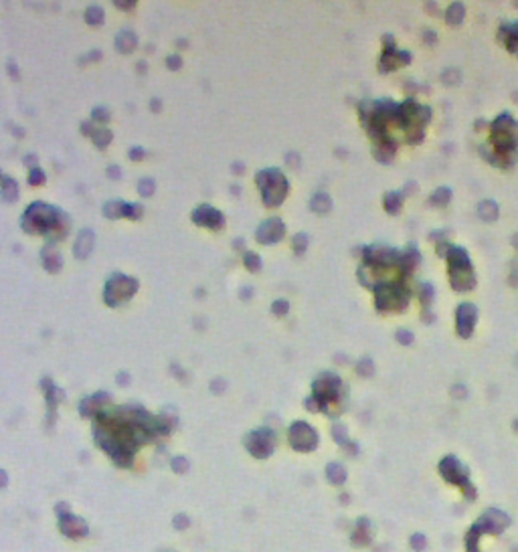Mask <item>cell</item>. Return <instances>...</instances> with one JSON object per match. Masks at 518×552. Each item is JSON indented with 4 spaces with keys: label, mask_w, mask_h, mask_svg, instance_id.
Returning <instances> with one entry per match:
<instances>
[{
    "label": "cell",
    "mask_w": 518,
    "mask_h": 552,
    "mask_svg": "<svg viewBox=\"0 0 518 552\" xmlns=\"http://www.w3.org/2000/svg\"><path fill=\"white\" fill-rule=\"evenodd\" d=\"M110 174H112V176H116V178H118V176H120V172H118V168H110Z\"/></svg>",
    "instance_id": "681fc988"
},
{
    "label": "cell",
    "mask_w": 518,
    "mask_h": 552,
    "mask_svg": "<svg viewBox=\"0 0 518 552\" xmlns=\"http://www.w3.org/2000/svg\"><path fill=\"white\" fill-rule=\"evenodd\" d=\"M91 138H93V142H95L97 148H105L107 144L112 142V131H110V129H95Z\"/></svg>",
    "instance_id": "d4e9b609"
},
{
    "label": "cell",
    "mask_w": 518,
    "mask_h": 552,
    "mask_svg": "<svg viewBox=\"0 0 518 552\" xmlns=\"http://www.w3.org/2000/svg\"><path fill=\"white\" fill-rule=\"evenodd\" d=\"M397 338H399V340H403V342H405V340H407V342H411V340H413V336L409 334V332H403V330L397 334Z\"/></svg>",
    "instance_id": "7bdbcfd3"
},
{
    "label": "cell",
    "mask_w": 518,
    "mask_h": 552,
    "mask_svg": "<svg viewBox=\"0 0 518 552\" xmlns=\"http://www.w3.org/2000/svg\"><path fill=\"white\" fill-rule=\"evenodd\" d=\"M257 186L261 188V194H263V203L267 207H277L279 203L284 201V196L288 192V180L286 176L275 170V168H269V170H261L257 174Z\"/></svg>",
    "instance_id": "7a4b0ae2"
},
{
    "label": "cell",
    "mask_w": 518,
    "mask_h": 552,
    "mask_svg": "<svg viewBox=\"0 0 518 552\" xmlns=\"http://www.w3.org/2000/svg\"><path fill=\"white\" fill-rule=\"evenodd\" d=\"M59 526H61V532L69 538H81L87 534V524H85V520H81L79 516H73V514H61Z\"/></svg>",
    "instance_id": "4fadbf2b"
},
{
    "label": "cell",
    "mask_w": 518,
    "mask_h": 552,
    "mask_svg": "<svg viewBox=\"0 0 518 552\" xmlns=\"http://www.w3.org/2000/svg\"><path fill=\"white\" fill-rule=\"evenodd\" d=\"M439 471H441V475H443L447 481L460 485V488L470 496L472 485H470V479H468V471H466V467L462 466V463H460L456 457H445V459L441 461V466H439Z\"/></svg>",
    "instance_id": "ba28073f"
},
{
    "label": "cell",
    "mask_w": 518,
    "mask_h": 552,
    "mask_svg": "<svg viewBox=\"0 0 518 552\" xmlns=\"http://www.w3.org/2000/svg\"><path fill=\"white\" fill-rule=\"evenodd\" d=\"M69 220L61 211H57L55 207L43 205V203H35L27 209L25 216H23V229L29 233H47V235H55L59 231V235L63 237L67 231Z\"/></svg>",
    "instance_id": "6da1fadb"
},
{
    "label": "cell",
    "mask_w": 518,
    "mask_h": 552,
    "mask_svg": "<svg viewBox=\"0 0 518 552\" xmlns=\"http://www.w3.org/2000/svg\"><path fill=\"white\" fill-rule=\"evenodd\" d=\"M492 140L500 150H512L518 144V124L510 116H500L492 126Z\"/></svg>",
    "instance_id": "5b68a950"
},
{
    "label": "cell",
    "mask_w": 518,
    "mask_h": 552,
    "mask_svg": "<svg viewBox=\"0 0 518 552\" xmlns=\"http://www.w3.org/2000/svg\"><path fill=\"white\" fill-rule=\"evenodd\" d=\"M399 203H401V201H399V194H388V196H387V209H388V211L395 212V211L399 209Z\"/></svg>",
    "instance_id": "d590c367"
},
{
    "label": "cell",
    "mask_w": 518,
    "mask_h": 552,
    "mask_svg": "<svg viewBox=\"0 0 518 552\" xmlns=\"http://www.w3.org/2000/svg\"><path fill=\"white\" fill-rule=\"evenodd\" d=\"M328 479L332 483H344V479H346V471H344L342 466H338V463H330L328 466Z\"/></svg>",
    "instance_id": "44dd1931"
},
{
    "label": "cell",
    "mask_w": 518,
    "mask_h": 552,
    "mask_svg": "<svg viewBox=\"0 0 518 552\" xmlns=\"http://www.w3.org/2000/svg\"><path fill=\"white\" fill-rule=\"evenodd\" d=\"M476 305H472V303H462L460 307H458V332L464 336V338H468L470 334H472V330H474V324H476Z\"/></svg>",
    "instance_id": "9a60e30c"
},
{
    "label": "cell",
    "mask_w": 518,
    "mask_h": 552,
    "mask_svg": "<svg viewBox=\"0 0 518 552\" xmlns=\"http://www.w3.org/2000/svg\"><path fill=\"white\" fill-rule=\"evenodd\" d=\"M154 188H156V184H154V180H150V178H144V180L138 184V192H140L142 196L154 194Z\"/></svg>",
    "instance_id": "f546056e"
},
{
    "label": "cell",
    "mask_w": 518,
    "mask_h": 552,
    "mask_svg": "<svg viewBox=\"0 0 518 552\" xmlns=\"http://www.w3.org/2000/svg\"><path fill=\"white\" fill-rule=\"evenodd\" d=\"M508 516L506 514H502V512H498V510H490V512H486L484 516H482V520L478 522V524H474V528L478 530V532L482 534V532H492V534H496V532H500V530H504L506 526H508Z\"/></svg>",
    "instance_id": "7c38bea8"
},
{
    "label": "cell",
    "mask_w": 518,
    "mask_h": 552,
    "mask_svg": "<svg viewBox=\"0 0 518 552\" xmlns=\"http://www.w3.org/2000/svg\"><path fill=\"white\" fill-rule=\"evenodd\" d=\"M16 196H18V186H16V182H14L12 178L4 180V184H2V198H4V201H16Z\"/></svg>",
    "instance_id": "cb8c5ba5"
},
{
    "label": "cell",
    "mask_w": 518,
    "mask_h": 552,
    "mask_svg": "<svg viewBox=\"0 0 518 552\" xmlns=\"http://www.w3.org/2000/svg\"><path fill=\"white\" fill-rule=\"evenodd\" d=\"M437 196H439V205H445V203H447V196H449V190H439V194L435 192L433 198H437Z\"/></svg>",
    "instance_id": "60d3db41"
},
{
    "label": "cell",
    "mask_w": 518,
    "mask_h": 552,
    "mask_svg": "<svg viewBox=\"0 0 518 552\" xmlns=\"http://www.w3.org/2000/svg\"><path fill=\"white\" fill-rule=\"evenodd\" d=\"M449 259H451V285L456 290H468L474 285V275H472V267H470V259L466 255L464 249L453 247L449 251Z\"/></svg>",
    "instance_id": "277c9868"
},
{
    "label": "cell",
    "mask_w": 518,
    "mask_h": 552,
    "mask_svg": "<svg viewBox=\"0 0 518 552\" xmlns=\"http://www.w3.org/2000/svg\"><path fill=\"white\" fill-rule=\"evenodd\" d=\"M93 231L91 229H83L79 235H77V241H75V247H73V253L77 259H85L89 253H91V247H93Z\"/></svg>",
    "instance_id": "2e32d148"
},
{
    "label": "cell",
    "mask_w": 518,
    "mask_h": 552,
    "mask_svg": "<svg viewBox=\"0 0 518 552\" xmlns=\"http://www.w3.org/2000/svg\"><path fill=\"white\" fill-rule=\"evenodd\" d=\"M140 212H142V207H138V205H128V203H124V216H130V218H138V216H140Z\"/></svg>",
    "instance_id": "d6a6232c"
},
{
    "label": "cell",
    "mask_w": 518,
    "mask_h": 552,
    "mask_svg": "<svg viewBox=\"0 0 518 552\" xmlns=\"http://www.w3.org/2000/svg\"><path fill=\"white\" fill-rule=\"evenodd\" d=\"M480 214H482V218H496V214H498V207H496L492 201H486V203H482L480 205Z\"/></svg>",
    "instance_id": "4316f807"
},
{
    "label": "cell",
    "mask_w": 518,
    "mask_h": 552,
    "mask_svg": "<svg viewBox=\"0 0 518 552\" xmlns=\"http://www.w3.org/2000/svg\"><path fill=\"white\" fill-rule=\"evenodd\" d=\"M306 241H308V237H306V235H296L294 245H296V251H298V253L306 249Z\"/></svg>",
    "instance_id": "8d00e7d4"
},
{
    "label": "cell",
    "mask_w": 518,
    "mask_h": 552,
    "mask_svg": "<svg viewBox=\"0 0 518 552\" xmlns=\"http://www.w3.org/2000/svg\"><path fill=\"white\" fill-rule=\"evenodd\" d=\"M29 182L31 184H43L45 182V172H43L41 168H33L31 174H29Z\"/></svg>",
    "instance_id": "1f68e13d"
},
{
    "label": "cell",
    "mask_w": 518,
    "mask_h": 552,
    "mask_svg": "<svg viewBox=\"0 0 518 552\" xmlns=\"http://www.w3.org/2000/svg\"><path fill=\"white\" fill-rule=\"evenodd\" d=\"M462 16H464V6H462V4H453V6L447 10V20H449L451 25H453V23L458 25L460 20H462Z\"/></svg>",
    "instance_id": "f1b7e54d"
},
{
    "label": "cell",
    "mask_w": 518,
    "mask_h": 552,
    "mask_svg": "<svg viewBox=\"0 0 518 552\" xmlns=\"http://www.w3.org/2000/svg\"><path fill=\"white\" fill-rule=\"evenodd\" d=\"M41 259H43V265H45V267H47L49 271H59V269H61L63 259H61L59 251H57L53 245H47L45 249H43Z\"/></svg>",
    "instance_id": "ac0fdd59"
},
{
    "label": "cell",
    "mask_w": 518,
    "mask_h": 552,
    "mask_svg": "<svg viewBox=\"0 0 518 552\" xmlns=\"http://www.w3.org/2000/svg\"><path fill=\"white\" fill-rule=\"evenodd\" d=\"M8 483V475L4 469H0V488H4V485Z\"/></svg>",
    "instance_id": "ee69618b"
},
{
    "label": "cell",
    "mask_w": 518,
    "mask_h": 552,
    "mask_svg": "<svg viewBox=\"0 0 518 552\" xmlns=\"http://www.w3.org/2000/svg\"><path fill=\"white\" fill-rule=\"evenodd\" d=\"M172 469H174L176 473L186 471L188 469V461L184 457H174V459H172Z\"/></svg>",
    "instance_id": "836d02e7"
},
{
    "label": "cell",
    "mask_w": 518,
    "mask_h": 552,
    "mask_svg": "<svg viewBox=\"0 0 518 552\" xmlns=\"http://www.w3.org/2000/svg\"><path fill=\"white\" fill-rule=\"evenodd\" d=\"M312 209H314L316 212H326V211L330 209V198H328L326 194H316V196L312 198Z\"/></svg>",
    "instance_id": "484cf974"
},
{
    "label": "cell",
    "mask_w": 518,
    "mask_h": 552,
    "mask_svg": "<svg viewBox=\"0 0 518 552\" xmlns=\"http://www.w3.org/2000/svg\"><path fill=\"white\" fill-rule=\"evenodd\" d=\"M245 445L255 457H267V455H271V451L275 447V437L269 429H259V431H253L247 435Z\"/></svg>",
    "instance_id": "9c48e42d"
},
{
    "label": "cell",
    "mask_w": 518,
    "mask_h": 552,
    "mask_svg": "<svg viewBox=\"0 0 518 552\" xmlns=\"http://www.w3.org/2000/svg\"><path fill=\"white\" fill-rule=\"evenodd\" d=\"M425 544V540H423V536H413V546H415V550H421V546Z\"/></svg>",
    "instance_id": "b9f144b4"
},
{
    "label": "cell",
    "mask_w": 518,
    "mask_h": 552,
    "mask_svg": "<svg viewBox=\"0 0 518 552\" xmlns=\"http://www.w3.org/2000/svg\"><path fill=\"white\" fill-rule=\"evenodd\" d=\"M290 443L298 451H312L318 445V433L304 421H298L290 427Z\"/></svg>",
    "instance_id": "52a82bcc"
},
{
    "label": "cell",
    "mask_w": 518,
    "mask_h": 552,
    "mask_svg": "<svg viewBox=\"0 0 518 552\" xmlns=\"http://www.w3.org/2000/svg\"><path fill=\"white\" fill-rule=\"evenodd\" d=\"M500 35L504 37V42L510 51H518V25H504V29L500 31Z\"/></svg>",
    "instance_id": "ffe728a7"
},
{
    "label": "cell",
    "mask_w": 518,
    "mask_h": 552,
    "mask_svg": "<svg viewBox=\"0 0 518 552\" xmlns=\"http://www.w3.org/2000/svg\"><path fill=\"white\" fill-rule=\"evenodd\" d=\"M136 290H138V281L134 277L114 275V277L107 279L105 288H103V299L110 305H120L126 299L132 297Z\"/></svg>",
    "instance_id": "3957f363"
},
{
    "label": "cell",
    "mask_w": 518,
    "mask_h": 552,
    "mask_svg": "<svg viewBox=\"0 0 518 552\" xmlns=\"http://www.w3.org/2000/svg\"><path fill=\"white\" fill-rule=\"evenodd\" d=\"M174 526H176L178 530L186 528V526H188V518H186L184 514H178V516H176V520H174Z\"/></svg>",
    "instance_id": "f35d334b"
},
{
    "label": "cell",
    "mask_w": 518,
    "mask_h": 552,
    "mask_svg": "<svg viewBox=\"0 0 518 552\" xmlns=\"http://www.w3.org/2000/svg\"><path fill=\"white\" fill-rule=\"evenodd\" d=\"M340 386H342V382H340V379L336 377V374H322V377L314 382V399H316V403L322 409H326L332 401L338 399Z\"/></svg>",
    "instance_id": "8992f818"
},
{
    "label": "cell",
    "mask_w": 518,
    "mask_h": 552,
    "mask_svg": "<svg viewBox=\"0 0 518 552\" xmlns=\"http://www.w3.org/2000/svg\"><path fill=\"white\" fill-rule=\"evenodd\" d=\"M134 47H136V37H134L132 31H124V33L118 35V39H116V49L118 51L130 53V51H134Z\"/></svg>",
    "instance_id": "d6986e66"
},
{
    "label": "cell",
    "mask_w": 518,
    "mask_h": 552,
    "mask_svg": "<svg viewBox=\"0 0 518 552\" xmlns=\"http://www.w3.org/2000/svg\"><path fill=\"white\" fill-rule=\"evenodd\" d=\"M286 233V225L279 218H269L259 227L257 231V241L259 243H277Z\"/></svg>",
    "instance_id": "5bb4252c"
},
{
    "label": "cell",
    "mask_w": 518,
    "mask_h": 552,
    "mask_svg": "<svg viewBox=\"0 0 518 552\" xmlns=\"http://www.w3.org/2000/svg\"><path fill=\"white\" fill-rule=\"evenodd\" d=\"M166 65L170 69H180V65H182V59L178 57V55H170L168 59H166Z\"/></svg>",
    "instance_id": "74e56055"
},
{
    "label": "cell",
    "mask_w": 518,
    "mask_h": 552,
    "mask_svg": "<svg viewBox=\"0 0 518 552\" xmlns=\"http://www.w3.org/2000/svg\"><path fill=\"white\" fill-rule=\"evenodd\" d=\"M213 390H217V386H219V390H223L225 388V381H213Z\"/></svg>",
    "instance_id": "f6af8a7d"
},
{
    "label": "cell",
    "mask_w": 518,
    "mask_h": 552,
    "mask_svg": "<svg viewBox=\"0 0 518 552\" xmlns=\"http://www.w3.org/2000/svg\"><path fill=\"white\" fill-rule=\"evenodd\" d=\"M110 401V396H107L105 392H97L93 396H87L83 403H81V415L87 417V415H95V413H101L103 409V403Z\"/></svg>",
    "instance_id": "e0dca14e"
},
{
    "label": "cell",
    "mask_w": 518,
    "mask_h": 552,
    "mask_svg": "<svg viewBox=\"0 0 518 552\" xmlns=\"http://www.w3.org/2000/svg\"><path fill=\"white\" fill-rule=\"evenodd\" d=\"M93 120H97V122H107V120H110V112H107L105 107H95V109H93Z\"/></svg>",
    "instance_id": "e575fe53"
},
{
    "label": "cell",
    "mask_w": 518,
    "mask_h": 552,
    "mask_svg": "<svg viewBox=\"0 0 518 552\" xmlns=\"http://www.w3.org/2000/svg\"><path fill=\"white\" fill-rule=\"evenodd\" d=\"M245 267L251 271H259L261 269V257L257 253H245Z\"/></svg>",
    "instance_id": "83f0119b"
},
{
    "label": "cell",
    "mask_w": 518,
    "mask_h": 552,
    "mask_svg": "<svg viewBox=\"0 0 518 552\" xmlns=\"http://www.w3.org/2000/svg\"><path fill=\"white\" fill-rule=\"evenodd\" d=\"M407 303V292L399 285H385L377 290L379 310H399Z\"/></svg>",
    "instance_id": "30bf717a"
},
{
    "label": "cell",
    "mask_w": 518,
    "mask_h": 552,
    "mask_svg": "<svg viewBox=\"0 0 518 552\" xmlns=\"http://www.w3.org/2000/svg\"><path fill=\"white\" fill-rule=\"evenodd\" d=\"M85 18H87V23H89V25H99L101 20H103V8H101V6H97V4L89 6L87 10H85Z\"/></svg>",
    "instance_id": "603a6c76"
},
{
    "label": "cell",
    "mask_w": 518,
    "mask_h": 552,
    "mask_svg": "<svg viewBox=\"0 0 518 552\" xmlns=\"http://www.w3.org/2000/svg\"><path fill=\"white\" fill-rule=\"evenodd\" d=\"M241 294H243V297L247 299V297H249V294H253V290H249V288H245V290H241Z\"/></svg>",
    "instance_id": "7dc6e473"
},
{
    "label": "cell",
    "mask_w": 518,
    "mask_h": 552,
    "mask_svg": "<svg viewBox=\"0 0 518 552\" xmlns=\"http://www.w3.org/2000/svg\"><path fill=\"white\" fill-rule=\"evenodd\" d=\"M103 212L110 216V218L124 216V203H122V201H110L107 205H103Z\"/></svg>",
    "instance_id": "7402d4cb"
},
{
    "label": "cell",
    "mask_w": 518,
    "mask_h": 552,
    "mask_svg": "<svg viewBox=\"0 0 518 552\" xmlns=\"http://www.w3.org/2000/svg\"><path fill=\"white\" fill-rule=\"evenodd\" d=\"M130 158H132V160H140V158H144L142 148H132V152H130Z\"/></svg>",
    "instance_id": "ab89813d"
},
{
    "label": "cell",
    "mask_w": 518,
    "mask_h": 552,
    "mask_svg": "<svg viewBox=\"0 0 518 552\" xmlns=\"http://www.w3.org/2000/svg\"><path fill=\"white\" fill-rule=\"evenodd\" d=\"M271 310H273L275 316H284V314H288V310H290V303H288L286 299H277V301H273Z\"/></svg>",
    "instance_id": "4dcf8cb0"
},
{
    "label": "cell",
    "mask_w": 518,
    "mask_h": 552,
    "mask_svg": "<svg viewBox=\"0 0 518 552\" xmlns=\"http://www.w3.org/2000/svg\"><path fill=\"white\" fill-rule=\"evenodd\" d=\"M126 377H128V374H120V379H118V382H120V384H122V382H128V379H126Z\"/></svg>",
    "instance_id": "c3c4849f"
},
{
    "label": "cell",
    "mask_w": 518,
    "mask_h": 552,
    "mask_svg": "<svg viewBox=\"0 0 518 552\" xmlns=\"http://www.w3.org/2000/svg\"><path fill=\"white\" fill-rule=\"evenodd\" d=\"M192 220L197 225H201V227H209V229H215V231L225 225L223 214L217 209L209 207V205H203V207H199L197 211H194L192 212Z\"/></svg>",
    "instance_id": "8fae6325"
},
{
    "label": "cell",
    "mask_w": 518,
    "mask_h": 552,
    "mask_svg": "<svg viewBox=\"0 0 518 552\" xmlns=\"http://www.w3.org/2000/svg\"><path fill=\"white\" fill-rule=\"evenodd\" d=\"M116 4H118L120 8H122V6H124V8H132V4H134V2H116Z\"/></svg>",
    "instance_id": "bcb514c9"
}]
</instances>
